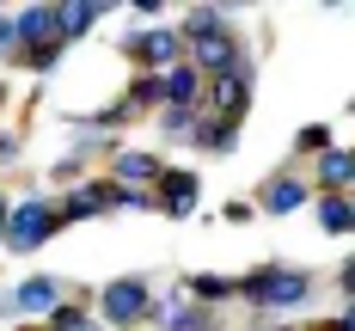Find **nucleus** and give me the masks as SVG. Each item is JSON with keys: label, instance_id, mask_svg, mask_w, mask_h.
<instances>
[{"label": "nucleus", "instance_id": "1", "mask_svg": "<svg viewBox=\"0 0 355 331\" xmlns=\"http://www.w3.org/2000/svg\"><path fill=\"white\" fill-rule=\"evenodd\" d=\"M147 319H159L153 307V282L147 276H116L98 289V325H116V331H135Z\"/></svg>", "mask_w": 355, "mask_h": 331}, {"label": "nucleus", "instance_id": "2", "mask_svg": "<svg viewBox=\"0 0 355 331\" xmlns=\"http://www.w3.org/2000/svg\"><path fill=\"white\" fill-rule=\"evenodd\" d=\"M306 294H313V276H306V270H288V264H263V270L239 276V300L263 307V313H276V307H300Z\"/></svg>", "mask_w": 355, "mask_h": 331}, {"label": "nucleus", "instance_id": "3", "mask_svg": "<svg viewBox=\"0 0 355 331\" xmlns=\"http://www.w3.org/2000/svg\"><path fill=\"white\" fill-rule=\"evenodd\" d=\"M55 227H62V209H55V203H43V196H25V203H12L0 246H12V252H37Z\"/></svg>", "mask_w": 355, "mask_h": 331}, {"label": "nucleus", "instance_id": "4", "mask_svg": "<svg viewBox=\"0 0 355 331\" xmlns=\"http://www.w3.org/2000/svg\"><path fill=\"white\" fill-rule=\"evenodd\" d=\"M123 49L141 62V68H153V74H166V68H178L184 62V37L178 31H166V25H147V31H129L123 37Z\"/></svg>", "mask_w": 355, "mask_h": 331}, {"label": "nucleus", "instance_id": "5", "mask_svg": "<svg viewBox=\"0 0 355 331\" xmlns=\"http://www.w3.org/2000/svg\"><path fill=\"white\" fill-rule=\"evenodd\" d=\"M202 99H209V117H220V123H245V105H251V68L214 74L209 86H202Z\"/></svg>", "mask_w": 355, "mask_h": 331}, {"label": "nucleus", "instance_id": "6", "mask_svg": "<svg viewBox=\"0 0 355 331\" xmlns=\"http://www.w3.org/2000/svg\"><path fill=\"white\" fill-rule=\"evenodd\" d=\"M196 196H202V178H196L190 166H166V178L153 184V209H159V215H172V221L190 215V209H196Z\"/></svg>", "mask_w": 355, "mask_h": 331}, {"label": "nucleus", "instance_id": "7", "mask_svg": "<svg viewBox=\"0 0 355 331\" xmlns=\"http://www.w3.org/2000/svg\"><path fill=\"white\" fill-rule=\"evenodd\" d=\"M306 203H313V184L300 178V172H276V178L257 190V215H294Z\"/></svg>", "mask_w": 355, "mask_h": 331}, {"label": "nucleus", "instance_id": "8", "mask_svg": "<svg viewBox=\"0 0 355 331\" xmlns=\"http://www.w3.org/2000/svg\"><path fill=\"white\" fill-rule=\"evenodd\" d=\"M62 6H25L19 12V49H62Z\"/></svg>", "mask_w": 355, "mask_h": 331}, {"label": "nucleus", "instance_id": "9", "mask_svg": "<svg viewBox=\"0 0 355 331\" xmlns=\"http://www.w3.org/2000/svg\"><path fill=\"white\" fill-rule=\"evenodd\" d=\"M110 172H116L123 190H153V184L166 178V160H159V153H135V147H129V153H116V160H110Z\"/></svg>", "mask_w": 355, "mask_h": 331}, {"label": "nucleus", "instance_id": "10", "mask_svg": "<svg viewBox=\"0 0 355 331\" xmlns=\"http://www.w3.org/2000/svg\"><path fill=\"white\" fill-rule=\"evenodd\" d=\"M62 282H55V276H25V282H19V289H12V307H19V313H37V319H49V313H55V307H62Z\"/></svg>", "mask_w": 355, "mask_h": 331}, {"label": "nucleus", "instance_id": "11", "mask_svg": "<svg viewBox=\"0 0 355 331\" xmlns=\"http://www.w3.org/2000/svg\"><path fill=\"white\" fill-rule=\"evenodd\" d=\"M55 209H62V221H92V215H105V209H110V184H105V178L73 184V190L55 203Z\"/></svg>", "mask_w": 355, "mask_h": 331}, {"label": "nucleus", "instance_id": "12", "mask_svg": "<svg viewBox=\"0 0 355 331\" xmlns=\"http://www.w3.org/2000/svg\"><path fill=\"white\" fill-rule=\"evenodd\" d=\"M159 80H166V105H178V110H196V105H202V86H209V80H202V74L190 68V62L166 68Z\"/></svg>", "mask_w": 355, "mask_h": 331}, {"label": "nucleus", "instance_id": "13", "mask_svg": "<svg viewBox=\"0 0 355 331\" xmlns=\"http://www.w3.org/2000/svg\"><path fill=\"white\" fill-rule=\"evenodd\" d=\"M153 325H166V331H220V313L214 307H159V319Z\"/></svg>", "mask_w": 355, "mask_h": 331}, {"label": "nucleus", "instance_id": "14", "mask_svg": "<svg viewBox=\"0 0 355 331\" xmlns=\"http://www.w3.org/2000/svg\"><path fill=\"white\" fill-rule=\"evenodd\" d=\"M214 31H233L227 6H190V12H184V25H178V37H184V43H196V37H214Z\"/></svg>", "mask_w": 355, "mask_h": 331}, {"label": "nucleus", "instance_id": "15", "mask_svg": "<svg viewBox=\"0 0 355 331\" xmlns=\"http://www.w3.org/2000/svg\"><path fill=\"white\" fill-rule=\"evenodd\" d=\"M319 184L324 196H343V184H355V153H343V147L319 153Z\"/></svg>", "mask_w": 355, "mask_h": 331}, {"label": "nucleus", "instance_id": "16", "mask_svg": "<svg viewBox=\"0 0 355 331\" xmlns=\"http://www.w3.org/2000/svg\"><path fill=\"white\" fill-rule=\"evenodd\" d=\"M190 142H196V147H209V153H227V147L239 142V123H220V117H196Z\"/></svg>", "mask_w": 355, "mask_h": 331}, {"label": "nucleus", "instance_id": "17", "mask_svg": "<svg viewBox=\"0 0 355 331\" xmlns=\"http://www.w3.org/2000/svg\"><path fill=\"white\" fill-rule=\"evenodd\" d=\"M98 19H105L98 0H68V6H62V37H86Z\"/></svg>", "mask_w": 355, "mask_h": 331}, {"label": "nucleus", "instance_id": "18", "mask_svg": "<svg viewBox=\"0 0 355 331\" xmlns=\"http://www.w3.org/2000/svg\"><path fill=\"white\" fill-rule=\"evenodd\" d=\"M319 227L324 233H355V203L349 196H319Z\"/></svg>", "mask_w": 355, "mask_h": 331}, {"label": "nucleus", "instance_id": "19", "mask_svg": "<svg viewBox=\"0 0 355 331\" xmlns=\"http://www.w3.org/2000/svg\"><path fill=\"white\" fill-rule=\"evenodd\" d=\"M184 294H196V307H214V300H233V294H239V282H227V276H190V282H184Z\"/></svg>", "mask_w": 355, "mask_h": 331}, {"label": "nucleus", "instance_id": "20", "mask_svg": "<svg viewBox=\"0 0 355 331\" xmlns=\"http://www.w3.org/2000/svg\"><path fill=\"white\" fill-rule=\"evenodd\" d=\"M43 325H49V331H105L98 319H92V313H86V307H68V300H62V307H55Z\"/></svg>", "mask_w": 355, "mask_h": 331}, {"label": "nucleus", "instance_id": "21", "mask_svg": "<svg viewBox=\"0 0 355 331\" xmlns=\"http://www.w3.org/2000/svg\"><path fill=\"white\" fill-rule=\"evenodd\" d=\"M159 129H166V135H184V142H190V129H196V110L166 105V110H159Z\"/></svg>", "mask_w": 355, "mask_h": 331}, {"label": "nucleus", "instance_id": "22", "mask_svg": "<svg viewBox=\"0 0 355 331\" xmlns=\"http://www.w3.org/2000/svg\"><path fill=\"white\" fill-rule=\"evenodd\" d=\"M300 153H331V129H319V123H313V129H300Z\"/></svg>", "mask_w": 355, "mask_h": 331}, {"label": "nucleus", "instance_id": "23", "mask_svg": "<svg viewBox=\"0 0 355 331\" xmlns=\"http://www.w3.org/2000/svg\"><path fill=\"white\" fill-rule=\"evenodd\" d=\"M12 49H19V19H6V12H0V62H6Z\"/></svg>", "mask_w": 355, "mask_h": 331}, {"label": "nucleus", "instance_id": "24", "mask_svg": "<svg viewBox=\"0 0 355 331\" xmlns=\"http://www.w3.org/2000/svg\"><path fill=\"white\" fill-rule=\"evenodd\" d=\"M227 221H233V227H245V221H257V203H227Z\"/></svg>", "mask_w": 355, "mask_h": 331}, {"label": "nucleus", "instance_id": "25", "mask_svg": "<svg viewBox=\"0 0 355 331\" xmlns=\"http://www.w3.org/2000/svg\"><path fill=\"white\" fill-rule=\"evenodd\" d=\"M0 160H19V135H0Z\"/></svg>", "mask_w": 355, "mask_h": 331}, {"label": "nucleus", "instance_id": "26", "mask_svg": "<svg viewBox=\"0 0 355 331\" xmlns=\"http://www.w3.org/2000/svg\"><path fill=\"white\" fill-rule=\"evenodd\" d=\"M337 331H355V307H349V313H343V319H337Z\"/></svg>", "mask_w": 355, "mask_h": 331}, {"label": "nucleus", "instance_id": "27", "mask_svg": "<svg viewBox=\"0 0 355 331\" xmlns=\"http://www.w3.org/2000/svg\"><path fill=\"white\" fill-rule=\"evenodd\" d=\"M6 215H12V203H6V196H0V233H6Z\"/></svg>", "mask_w": 355, "mask_h": 331}, {"label": "nucleus", "instance_id": "28", "mask_svg": "<svg viewBox=\"0 0 355 331\" xmlns=\"http://www.w3.org/2000/svg\"><path fill=\"white\" fill-rule=\"evenodd\" d=\"M343 289H349V294H355V264H349V270H343Z\"/></svg>", "mask_w": 355, "mask_h": 331}, {"label": "nucleus", "instance_id": "29", "mask_svg": "<svg viewBox=\"0 0 355 331\" xmlns=\"http://www.w3.org/2000/svg\"><path fill=\"white\" fill-rule=\"evenodd\" d=\"M25 331H49V325H25Z\"/></svg>", "mask_w": 355, "mask_h": 331}]
</instances>
